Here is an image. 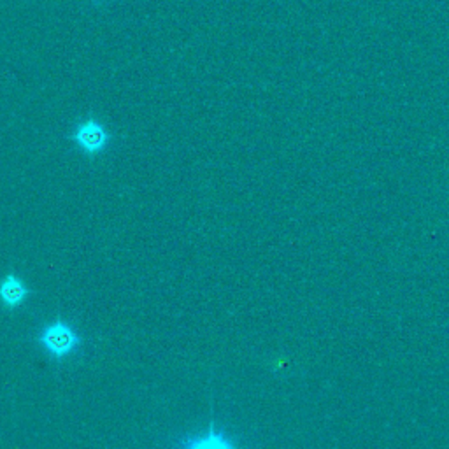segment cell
Returning a JSON list of instances; mask_svg holds the SVG:
<instances>
[{"mask_svg":"<svg viewBox=\"0 0 449 449\" xmlns=\"http://www.w3.org/2000/svg\"><path fill=\"white\" fill-rule=\"evenodd\" d=\"M40 342L48 349V353L55 358H64L70 355L79 346V335L74 332L73 326L65 325L62 321H56L53 325L46 326L40 333Z\"/></svg>","mask_w":449,"mask_h":449,"instance_id":"cell-1","label":"cell"},{"mask_svg":"<svg viewBox=\"0 0 449 449\" xmlns=\"http://www.w3.org/2000/svg\"><path fill=\"white\" fill-rule=\"evenodd\" d=\"M73 139L76 140L81 149H84L90 155L102 151L109 142V136L105 132L104 125H101L95 120H88L81 123L76 129V132H74Z\"/></svg>","mask_w":449,"mask_h":449,"instance_id":"cell-2","label":"cell"},{"mask_svg":"<svg viewBox=\"0 0 449 449\" xmlns=\"http://www.w3.org/2000/svg\"><path fill=\"white\" fill-rule=\"evenodd\" d=\"M177 449H239L235 442L227 437V433L221 428H216L214 423H211L205 433H201L196 437H186L181 442Z\"/></svg>","mask_w":449,"mask_h":449,"instance_id":"cell-3","label":"cell"},{"mask_svg":"<svg viewBox=\"0 0 449 449\" xmlns=\"http://www.w3.org/2000/svg\"><path fill=\"white\" fill-rule=\"evenodd\" d=\"M27 286L16 276H8L0 283V298L8 307H18L27 298Z\"/></svg>","mask_w":449,"mask_h":449,"instance_id":"cell-4","label":"cell"}]
</instances>
